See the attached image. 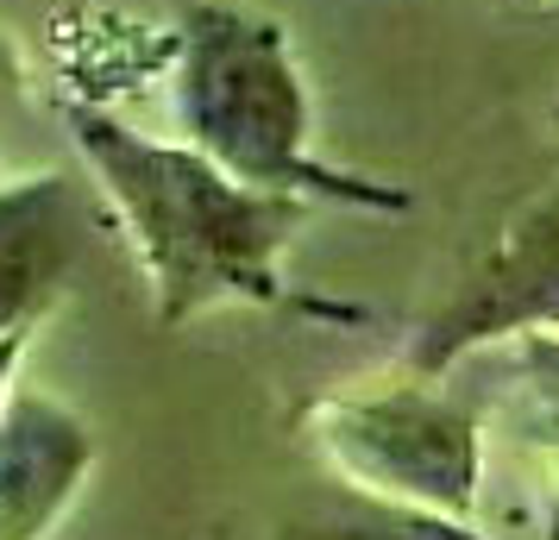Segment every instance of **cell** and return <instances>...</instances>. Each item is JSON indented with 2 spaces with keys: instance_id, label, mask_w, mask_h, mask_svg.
Instances as JSON below:
<instances>
[{
  "instance_id": "obj_5",
  "label": "cell",
  "mask_w": 559,
  "mask_h": 540,
  "mask_svg": "<svg viewBox=\"0 0 559 540\" xmlns=\"http://www.w3.org/2000/svg\"><path fill=\"white\" fill-rule=\"evenodd\" d=\"M95 428L51 389L0 403V540H45L95 471Z\"/></svg>"
},
{
  "instance_id": "obj_3",
  "label": "cell",
  "mask_w": 559,
  "mask_h": 540,
  "mask_svg": "<svg viewBox=\"0 0 559 540\" xmlns=\"http://www.w3.org/2000/svg\"><path fill=\"white\" fill-rule=\"evenodd\" d=\"M308 428L321 459L340 471V484L433 515H459V521H472L478 509V415L440 396L433 377L328 396L308 409Z\"/></svg>"
},
{
  "instance_id": "obj_7",
  "label": "cell",
  "mask_w": 559,
  "mask_h": 540,
  "mask_svg": "<svg viewBox=\"0 0 559 540\" xmlns=\"http://www.w3.org/2000/svg\"><path fill=\"white\" fill-rule=\"evenodd\" d=\"M227 540H490V535H478L459 515H433V509H415V503H390V496L340 484L333 496L296 503V509H283Z\"/></svg>"
},
{
  "instance_id": "obj_2",
  "label": "cell",
  "mask_w": 559,
  "mask_h": 540,
  "mask_svg": "<svg viewBox=\"0 0 559 540\" xmlns=\"http://www.w3.org/2000/svg\"><path fill=\"white\" fill-rule=\"evenodd\" d=\"M170 120L177 139L214 157L227 177L302 202L346 207H408L403 189L346 177L314 157V107L296 63L289 32L271 13L195 0L177 32V70H170Z\"/></svg>"
},
{
  "instance_id": "obj_8",
  "label": "cell",
  "mask_w": 559,
  "mask_h": 540,
  "mask_svg": "<svg viewBox=\"0 0 559 540\" xmlns=\"http://www.w3.org/2000/svg\"><path fill=\"white\" fill-rule=\"evenodd\" d=\"M32 346V327H20V334H0V403L13 396V371H20V359H26Z\"/></svg>"
},
{
  "instance_id": "obj_6",
  "label": "cell",
  "mask_w": 559,
  "mask_h": 540,
  "mask_svg": "<svg viewBox=\"0 0 559 540\" xmlns=\"http://www.w3.org/2000/svg\"><path fill=\"white\" fill-rule=\"evenodd\" d=\"M88 207L70 177H20L0 189V334L38 327L76 271Z\"/></svg>"
},
{
  "instance_id": "obj_4",
  "label": "cell",
  "mask_w": 559,
  "mask_h": 540,
  "mask_svg": "<svg viewBox=\"0 0 559 540\" xmlns=\"http://www.w3.org/2000/svg\"><path fill=\"white\" fill-rule=\"evenodd\" d=\"M528 334H559V182L515 202L415 339V377H447L459 359Z\"/></svg>"
},
{
  "instance_id": "obj_1",
  "label": "cell",
  "mask_w": 559,
  "mask_h": 540,
  "mask_svg": "<svg viewBox=\"0 0 559 540\" xmlns=\"http://www.w3.org/2000/svg\"><path fill=\"white\" fill-rule=\"evenodd\" d=\"M63 120L114 220L127 227L164 327L227 302L283 296L277 257L308 220L302 195L252 189L195 145L132 132L102 107H63Z\"/></svg>"
}]
</instances>
